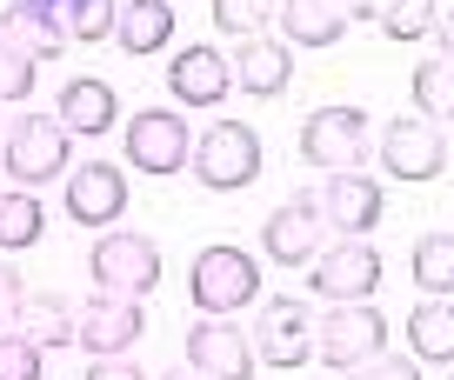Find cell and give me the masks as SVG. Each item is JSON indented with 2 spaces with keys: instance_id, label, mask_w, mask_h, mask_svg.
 <instances>
[{
  "instance_id": "17",
  "label": "cell",
  "mask_w": 454,
  "mask_h": 380,
  "mask_svg": "<svg viewBox=\"0 0 454 380\" xmlns=\"http://www.w3.org/2000/svg\"><path fill=\"white\" fill-rule=\"evenodd\" d=\"M168 87H174V100H181V107H221V100L234 94L227 54H221V47H207V41L181 47V54L168 60Z\"/></svg>"
},
{
  "instance_id": "4",
  "label": "cell",
  "mask_w": 454,
  "mask_h": 380,
  "mask_svg": "<svg viewBox=\"0 0 454 380\" xmlns=\"http://www.w3.org/2000/svg\"><path fill=\"white\" fill-rule=\"evenodd\" d=\"M187 167L200 174V187H214V194H241V187L261 181V141L247 120H214L207 134H200V147L187 154Z\"/></svg>"
},
{
  "instance_id": "18",
  "label": "cell",
  "mask_w": 454,
  "mask_h": 380,
  "mask_svg": "<svg viewBox=\"0 0 454 380\" xmlns=\"http://www.w3.org/2000/svg\"><path fill=\"white\" fill-rule=\"evenodd\" d=\"M54 120L67 127V134H81V141H100V134H114V120H121V100H114L107 81H67L54 100Z\"/></svg>"
},
{
  "instance_id": "15",
  "label": "cell",
  "mask_w": 454,
  "mask_h": 380,
  "mask_svg": "<svg viewBox=\"0 0 454 380\" xmlns=\"http://www.w3.org/2000/svg\"><path fill=\"white\" fill-rule=\"evenodd\" d=\"M314 207H321V227H334L340 240H368V227H381V187L368 174H327Z\"/></svg>"
},
{
  "instance_id": "13",
  "label": "cell",
  "mask_w": 454,
  "mask_h": 380,
  "mask_svg": "<svg viewBox=\"0 0 454 380\" xmlns=\"http://www.w3.org/2000/svg\"><path fill=\"white\" fill-rule=\"evenodd\" d=\"M187 367L200 380H254V340L227 321H194L187 327Z\"/></svg>"
},
{
  "instance_id": "5",
  "label": "cell",
  "mask_w": 454,
  "mask_h": 380,
  "mask_svg": "<svg viewBox=\"0 0 454 380\" xmlns=\"http://www.w3.org/2000/svg\"><path fill=\"white\" fill-rule=\"evenodd\" d=\"M67 147H74V134L54 113H20V120L7 127V174H14L20 187H47V181H60V174L74 167Z\"/></svg>"
},
{
  "instance_id": "33",
  "label": "cell",
  "mask_w": 454,
  "mask_h": 380,
  "mask_svg": "<svg viewBox=\"0 0 454 380\" xmlns=\"http://www.w3.org/2000/svg\"><path fill=\"white\" fill-rule=\"evenodd\" d=\"M20 300H27L20 274H14V268H0V334H14V314H20Z\"/></svg>"
},
{
  "instance_id": "36",
  "label": "cell",
  "mask_w": 454,
  "mask_h": 380,
  "mask_svg": "<svg viewBox=\"0 0 454 380\" xmlns=\"http://www.w3.org/2000/svg\"><path fill=\"white\" fill-rule=\"evenodd\" d=\"M434 34H441V47H448V54H454V0H448V7H441V20H434Z\"/></svg>"
},
{
  "instance_id": "23",
  "label": "cell",
  "mask_w": 454,
  "mask_h": 380,
  "mask_svg": "<svg viewBox=\"0 0 454 380\" xmlns=\"http://www.w3.org/2000/svg\"><path fill=\"white\" fill-rule=\"evenodd\" d=\"M14 334L20 340H34V347H67L74 340V307L60 294H27L20 300V314H14Z\"/></svg>"
},
{
  "instance_id": "2",
  "label": "cell",
  "mask_w": 454,
  "mask_h": 380,
  "mask_svg": "<svg viewBox=\"0 0 454 380\" xmlns=\"http://www.w3.org/2000/svg\"><path fill=\"white\" fill-rule=\"evenodd\" d=\"M387 353V314L374 300H340L334 314L314 321V361L340 367V374H355V367L381 361Z\"/></svg>"
},
{
  "instance_id": "35",
  "label": "cell",
  "mask_w": 454,
  "mask_h": 380,
  "mask_svg": "<svg viewBox=\"0 0 454 380\" xmlns=\"http://www.w3.org/2000/svg\"><path fill=\"white\" fill-rule=\"evenodd\" d=\"M340 14L348 20H381V0H340Z\"/></svg>"
},
{
  "instance_id": "20",
  "label": "cell",
  "mask_w": 454,
  "mask_h": 380,
  "mask_svg": "<svg viewBox=\"0 0 454 380\" xmlns=\"http://www.w3.org/2000/svg\"><path fill=\"white\" fill-rule=\"evenodd\" d=\"M281 34L287 47H334L348 34V14H340V0H281Z\"/></svg>"
},
{
  "instance_id": "19",
  "label": "cell",
  "mask_w": 454,
  "mask_h": 380,
  "mask_svg": "<svg viewBox=\"0 0 454 380\" xmlns=\"http://www.w3.org/2000/svg\"><path fill=\"white\" fill-rule=\"evenodd\" d=\"M114 41L128 47L134 60L160 54L174 41V7L168 0H121V20H114Z\"/></svg>"
},
{
  "instance_id": "32",
  "label": "cell",
  "mask_w": 454,
  "mask_h": 380,
  "mask_svg": "<svg viewBox=\"0 0 454 380\" xmlns=\"http://www.w3.org/2000/svg\"><path fill=\"white\" fill-rule=\"evenodd\" d=\"M355 380H421V361H408V353H381V361L355 367Z\"/></svg>"
},
{
  "instance_id": "34",
  "label": "cell",
  "mask_w": 454,
  "mask_h": 380,
  "mask_svg": "<svg viewBox=\"0 0 454 380\" xmlns=\"http://www.w3.org/2000/svg\"><path fill=\"white\" fill-rule=\"evenodd\" d=\"M87 380H147V374L121 353V361H94V367H87Z\"/></svg>"
},
{
  "instance_id": "22",
  "label": "cell",
  "mask_w": 454,
  "mask_h": 380,
  "mask_svg": "<svg viewBox=\"0 0 454 380\" xmlns=\"http://www.w3.org/2000/svg\"><path fill=\"white\" fill-rule=\"evenodd\" d=\"M0 34L20 47L27 60H60V47H67V34H60L54 14H41V7H27V0H14L7 14H0Z\"/></svg>"
},
{
  "instance_id": "39",
  "label": "cell",
  "mask_w": 454,
  "mask_h": 380,
  "mask_svg": "<svg viewBox=\"0 0 454 380\" xmlns=\"http://www.w3.org/2000/svg\"><path fill=\"white\" fill-rule=\"evenodd\" d=\"M448 167H454V147H448Z\"/></svg>"
},
{
  "instance_id": "3",
  "label": "cell",
  "mask_w": 454,
  "mask_h": 380,
  "mask_svg": "<svg viewBox=\"0 0 454 380\" xmlns=\"http://www.w3.org/2000/svg\"><path fill=\"white\" fill-rule=\"evenodd\" d=\"M87 274H94V294H154L160 287V247L147 234H128V227H107L87 253Z\"/></svg>"
},
{
  "instance_id": "8",
  "label": "cell",
  "mask_w": 454,
  "mask_h": 380,
  "mask_svg": "<svg viewBox=\"0 0 454 380\" xmlns=\"http://www.w3.org/2000/svg\"><path fill=\"white\" fill-rule=\"evenodd\" d=\"M141 334H147V314H141V300H128V294H87V307L74 314V340H81L94 361H121Z\"/></svg>"
},
{
  "instance_id": "11",
  "label": "cell",
  "mask_w": 454,
  "mask_h": 380,
  "mask_svg": "<svg viewBox=\"0 0 454 380\" xmlns=\"http://www.w3.org/2000/svg\"><path fill=\"white\" fill-rule=\"evenodd\" d=\"M308 353H314V314H308V300H268L261 307V321H254V361H268V367H308Z\"/></svg>"
},
{
  "instance_id": "16",
  "label": "cell",
  "mask_w": 454,
  "mask_h": 380,
  "mask_svg": "<svg viewBox=\"0 0 454 380\" xmlns=\"http://www.w3.org/2000/svg\"><path fill=\"white\" fill-rule=\"evenodd\" d=\"M227 74H234L241 94L274 100V94H287V81H294V47L274 41V34H247V41L227 54Z\"/></svg>"
},
{
  "instance_id": "29",
  "label": "cell",
  "mask_w": 454,
  "mask_h": 380,
  "mask_svg": "<svg viewBox=\"0 0 454 380\" xmlns=\"http://www.w3.org/2000/svg\"><path fill=\"white\" fill-rule=\"evenodd\" d=\"M274 14H281V0H214V20H221L234 41H247V34H268Z\"/></svg>"
},
{
  "instance_id": "38",
  "label": "cell",
  "mask_w": 454,
  "mask_h": 380,
  "mask_svg": "<svg viewBox=\"0 0 454 380\" xmlns=\"http://www.w3.org/2000/svg\"><path fill=\"white\" fill-rule=\"evenodd\" d=\"M160 380H200V374H194V367H174V374H160Z\"/></svg>"
},
{
  "instance_id": "10",
  "label": "cell",
  "mask_w": 454,
  "mask_h": 380,
  "mask_svg": "<svg viewBox=\"0 0 454 380\" xmlns=\"http://www.w3.org/2000/svg\"><path fill=\"white\" fill-rule=\"evenodd\" d=\"M308 287L321 300H368L374 287H381V253L368 247V240H334L327 253H314V274H308Z\"/></svg>"
},
{
  "instance_id": "12",
  "label": "cell",
  "mask_w": 454,
  "mask_h": 380,
  "mask_svg": "<svg viewBox=\"0 0 454 380\" xmlns=\"http://www.w3.org/2000/svg\"><path fill=\"white\" fill-rule=\"evenodd\" d=\"M261 253L274 268H308L321 253V207H314V194H294L287 207H274L261 221Z\"/></svg>"
},
{
  "instance_id": "21",
  "label": "cell",
  "mask_w": 454,
  "mask_h": 380,
  "mask_svg": "<svg viewBox=\"0 0 454 380\" xmlns=\"http://www.w3.org/2000/svg\"><path fill=\"white\" fill-rule=\"evenodd\" d=\"M408 361H454V300H421L408 314Z\"/></svg>"
},
{
  "instance_id": "24",
  "label": "cell",
  "mask_w": 454,
  "mask_h": 380,
  "mask_svg": "<svg viewBox=\"0 0 454 380\" xmlns=\"http://www.w3.org/2000/svg\"><path fill=\"white\" fill-rule=\"evenodd\" d=\"M414 287H421L427 300H448L454 294V234H421L414 240Z\"/></svg>"
},
{
  "instance_id": "27",
  "label": "cell",
  "mask_w": 454,
  "mask_h": 380,
  "mask_svg": "<svg viewBox=\"0 0 454 380\" xmlns=\"http://www.w3.org/2000/svg\"><path fill=\"white\" fill-rule=\"evenodd\" d=\"M121 20V0H67L60 7V34L67 41H107Z\"/></svg>"
},
{
  "instance_id": "26",
  "label": "cell",
  "mask_w": 454,
  "mask_h": 380,
  "mask_svg": "<svg viewBox=\"0 0 454 380\" xmlns=\"http://www.w3.org/2000/svg\"><path fill=\"white\" fill-rule=\"evenodd\" d=\"M414 107H421V120H434V127L454 120V54L414 67Z\"/></svg>"
},
{
  "instance_id": "6",
  "label": "cell",
  "mask_w": 454,
  "mask_h": 380,
  "mask_svg": "<svg viewBox=\"0 0 454 380\" xmlns=\"http://www.w3.org/2000/svg\"><path fill=\"white\" fill-rule=\"evenodd\" d=\"M361 154H368V113H361V107H321V113H308V127H301V160H308V167L355 174Z\"/></svg>"
},
{
  "instance_id": "31",
  "label": "cell",
  "mask_w": 454,
  "mask_h": 380,
  "mask_svg": "<svg viewBox=\"0 0 454 380\" xmlns=\"http://www.w3.org/2000/svg\"><path fill=\"white\" fill-rule=\"evenodd\" d=\"M0 380H41V347L20 334H0Z\"/></svg>"
},
{
  "instance_id": "30",
  "label": "cell",
  "mask_w": 454,
  "mask_h": 380,
  "mask_svg": "<svg viewBox=\"0 0 454 380\" xmlns=\"http://www.w3.org/2000/svg\"><path fill=\"white\" fill-rule=\"evenodd\" d=\"M34 94V60L0 34V100H27Z\"/></svg>"
},
{
  "instance_id": "9",
  "label": "cell",
  "mask_w": 454,
  "mask_h": 380,
  "mask_svg": "<svg viewBox=\"0 0 454 380\" xmlns=\"http://www.w3.org/2000/svg\"><path fill=\"white\" fill-rule=\"evenodd\" d=\"M381 167L395 174V181H408V187L434 181V174L448 167V141H441V127L421 120V113H401V120L381 134Z\"/></svg>"
},
{
  "instance_id": "7",
  "label": "cell",
  "mask_w": 454,
  "mask_h": 380,
  "mask_svg": "<svg viewBox=\"0 0 454 380\" xmlns=\"http://www.w3.org/2000/svg\"><path fill=\"white\" fill-rule=\"evenodd\" d=\"M187 154H194V134H187V120L174 107H141L128 120V167H141L147 181L181 174Z\"/></svg>"
},
{
  "instance_id": "28",
  "label": "cell",
  "mask_w": 454,
  "mask_h": 380,
  "mask_svg": "<svg viewBox=\"0 0 454 380\" xmlns=\"http://www.w3.org/2000/svg\"><path fill=\"white\" fill-rule=\"evenodd\" d=\"M434 20H441V0H381L387 41H421V34H434Z\"/></svg>"
},
{
  "instance_id": "14",
  "label": "cell",
  "mask_w": 454,
  "mask_h": 380,
  "mask_svg": "<svg viewBox=\"0 0 454 380\" xmlns=\"http://www.w3.org/2000/svg\"><path fill=\"white\" fill-rule=\"evenodd\" d=\"M128 213V174L114 160H87V167H67V221L81 227H114Z\"/></svg>"
},
{
  "instance_id": "25",
  "label": "cell",
  "mask_w": 454,
  "mask_h": 380,
  "mask_svg": "<svg viewBox=\"0 0 454 380\" xmlns=\"http://www.w3.org/2000/svg\"><path fill=\"white\" fill-rule=\"evenodd\" d=\"M47 227V207L27 194V187H14V194H0V253H20L34 247Z\"/></svg>"
},
{
  "instance_id": "1",
  "label": "cell",
  "mask_w": 454,
  "mask_h": 380,
  "mask_svg": "<svg viewBox=\"0 0 454 380\" xmlns=\"http://www.w3.org/2000/svg\"><path fill=\"white\" fill-rule=\"evenodd\" d=\"M187 294H194V307L207 314V321H227V314H241L247 300L261 294V268L247 247H200L194 268H187Z\"/></svg>"
},
{
  "instance_id": "37",
  "label": "cell",
  "mask_w": 454,
  "mask_h": 380,
  "mask_svg": "<svg viewBox=\"0 0 454 380\" xmlns=\"http://www.w3.org/2000/svg\"><path fill=\"white\" fill-rule=\"evenodd\" d=\"M27 7H41V14H54V20H60V7H67V0H27Z\"/></svg>"
},
{
  "instance_id": "40",
  "label": "cell",
  "mask_w": 454,
  "mask_h": 380,
  "mask_svg": "<svg viewBox=\"0 0 454 380\" xmlns=\"http://www.w3.org/2000/svg\"><path fill=\"white\" fill-rule=\"evenodd\" d=\"M0 127H7V120H0Z\"/></svg>"
}]
</instances>
